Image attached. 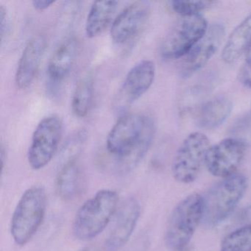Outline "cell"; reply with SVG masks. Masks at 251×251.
I'll list each match as a JSON object with an SVG mask.
<instances>
[{
	"label": "cell",
	"mask_w": 251,
	"mask_h": 251,
	"mask_svg": "<svg viewBox=\"0 0 251 251\" xmlns=\"http://www.w3.org/2000/svg\"><path fill=\"white\" fill-rule=\"evenodd\" d=\"M208 30L206 20L200 15L181 17L164 39L161 54L166 60L177 59L189 53Z\"/></svg>",
	"instance_id": "obj_8"
},
{
	"label": "cell",
	"mask_w": 251,
	"mask_h": 251,
	"mask_svg": "<svg viewBox=\"0 0 251 251\" xmlns=\"http://www.w3.org/2000/svg\"><path fill=\"white\" fill-rule=\"evenodd\" d=\"M233 108L231 100L225 96H218L204 102L196 113L198 127L212 130L221 126L230 116Z\"/></svg>",
	"instance_id": "obj_16"
},
{
	"label": "cell",
	"mask_w": 251,
	"mask_h": 251,
	"mask_svg": "<svg viewBox=\"0 0 251 251\" xmlns=\"http://www.w3.org/2000/svg\"><path fill=\"white\" fill-rule=\"evenodd\" d=\"M63 134V123L55 114L44 117L32 135L27 161L33 170L45 168L55 155Z\"/></svg>",
	"instance_id": "obj_7"
},
{
	"label": "cell",
	"mask_w": 251,
	"mask_h": 251,
	"mask_svg": "<svg viewBox=\"0 0 251 251\" xmlns=\"http://www.w3.org/2000/svg\"><path fill=\"white\" fill-rule=\"evenodd\" d=\"M241 219L246 224H251V205H248L243 210L241 214Z\"/></svg>",
	"instance_id": "obj_27"
},
{
	"label": "cell",
	"mask_w": 251,
	"mask_h": 251,
	"mask_svg": "<svg viewBox=\"0 0 251 251\" xmlns=\"http://www.w3.org/2000/svg\"><path fill=\"white\" fill-rule=\"evenodd\" d=\"M47 211V194L41 186L27 189L13 213L11 233L19 246H24L34 236L43 223Z\"/></svg>",
	"instance_id": "obj_4"
},
{
	"label": "cell",
	"mask_w": 251,
	"mask_h": 251,
	"mask_svg": "<svg viewBox=\"0 0 251 251\" xmlns=\"http://www.w3.org/2000/svg\"><path fill=\"white\" fill-rule=\"evenodd\" d=\"M234 130L239 135L236 138L248 144V141L251 139V117H245L243 120L238 122L237 127Z\"/></svg>",
	"instance_id": "obj_23"
},
{
	"label": "cell",
	"mask_w": 251,
	"mask_h": 251,
	"mask_svg": "<svg viewBox=\"0 0 251 251\" xmlns=\"http://www.w3.org/2000/svg\"><path fill=\"white\" fill-rule=\"evenodd\" d=\"M117 1H95L92 3L85 25V33L89 39L102 34L109 25L117 10Z\"/></svg>",
	"instance_id": "obj_17"
},
{
	"label": "cell",
	"mask_w": 251,
	"mask_h": 251,
	"mask_svg": "<svg viewBox=\"0 0 251 251\" xmlns=\"http://www.w3.org/2000/svg\"><path fill=\"white\" fill-rule=\"evenodd\" d=\"M55 3L54 1H49V0H34L32 2L33 8L36 11H44L47 8L50 7L52 4Z\"/></svg>",
	"instance_id": "obj_26"
},
{
	"label": "cell",
	"mask_w": 251,
	"mask_h": 251,
	"mask_svg": "<svg viewBox=\"0 0 251 251\" xmlns=\"http://www.w3.org/2000/svg\"><path fill=\"white\" fill-rule=\"evenodd\" d=\"M248 178L241 173L223 178L202 196V221L208 227L218 226L228 218L243 198Z\"/></svg>",
	"instance_id": "obj_3"
},
{
	"label": "cell",
	"mask_w": 251,
	"mask_h": 251,
	"mask_svg": "<svg viewBox=\"0 0 251 251\" xmlns=\"http://www.w3.org/2000/svg\"><path fill=\"white\" fill-rule=\"evenodd\" d=\"M10 23L11 22L8 9L2 5L0 6V36L2 42L4 40V38L8 34L11 25Z\"/></svg>",
	"instance_id": "obj_25"
},
{
	"label": "cell",
	"mask_w": 251,
	"mask_h": 251,
	"mask_svg": "<svg viewBox=\"0 0 251 251\" xmlns=\"http://www.w3.org/2000/svg\"><path fill=\"white\" fill-rule=\"evenodd\" d=\"M80 251H98L96 249L93 248H86Z\"/></svg>",
	"instance_id": "obj_29"
},
{
	"label": "cell",
	"mask_w": 251,
	"mask_h": 251,
	"mask_svg": "<svg viewBox=\"0 0 251 251\" xmlns=\"http://www.w3.org/2000/svg\"><path fill=\"white\" fill-rule=\"evenodd\" d=\"M251 45V14L230 33L223 48L222 58L225 62L233 63L247 52Z\"/></svg>",
	"instance_id": "obj_18"
},
{
	"label": "cell",
	"mask_w": 251,
	"mask_h": 251,
	"mask_svg": "<svg viewBox=\"0 0 251 251\" xmlns=\"http://www.w3.org/2000/svg\"><path fill=\"white\" fill-rule=\"evenodd\" d=\"M80 51V42L75 37L66 39L55 50L50 58L48 75L52 81L61 82L70 74Z\"/></svg>",
	"instance_id": "obj_15"
},
{
	"label": "cell",
	"mask_w": 251,
	"mask_h": 251,
	"mask_svg": "<svg viewBox=\"0 0 251 251\" xmlns=\"http://www.w3.org/2000/svg\"><path fill=\"white\" fill-rule=\"evenodd\" d=\"M214 2L212 1H173L171 6L173 11L181 17H190L198 15L201 11L211 7Z\"/></svg>",
	"instance_id": "obj_22"
},
{
	"label": "cell",
	"mask_w": 251,
	"mask_h": 251,
	"mask_svg": "<svg viewBox=\"0 0 251 251\" xmlns=\"http://www.w3.org/2000/svg\"><path fill=\"white\" fill-rule=\"evenodd\" d=\"M208 137L201 132L190 133L179 147L172 166V173L176 181L189 184L196 180L205 164L209 150Z\"/></svg>",
	"instance_id": "obj_6"
},
{
	"label": "cell",
	"mask_w": 251,
	"mask_h": 251,
	"mask_svg": "<svg viewBox=\"0 0 251 251\" xmlns=\"http://www.w3.org/2000/svg\"><path fill=\"white\" fill-rule=\"evenodd\" d=\"M119 195L112 189H101L77 210L73 233L79 240L88 241L100 234L109 224L118 206Z\"/></svg>",
	"instance_id": "obj_2"
},
{
	"label": "cell",
	"mask_w": 251,
	"mask_h": 251,
	"mask_svg": "<svg viewBox=\"0 0 251 251\" xmlns=\"http://www.w3.org/2000/svg\"><path fill=\"white\" fill-rule=\"evenodd\" d=\"M155 76L152 61L144 60L133 66L125 77L115 100V107L125 110L142 98L152 86Z\"/></svg>",
	"instance_id": "obj_10"
},
{
	"label": "cell",
	"mask_w": 251,
	"mask_h": 251,
	"mask_svg": "<svg viewBox=\"0 0 251 251\" xmlns=\"http://www.w3.org/2000/svg\"><path fill=\"white\" fill-rule=\"evenodd\" d=\"M238 79L244 86L251 89V55L247 57L246 61L239 70Z\"/></svg>",
	"instance_id": "obj_24"
},
{
	"label": "cell",
	"mask_w": 251,
	"mask_h": 251,
	"mask_svg": "<svg viewBox=\"0 0 251 251\" xmlns=\"http://www.w3.org/2000/svg\"><path fill=\"white\" fill-rule=\"evenodd\" d=\"M46 36L38 34L29 39L19 60L15 73L17 89L25 90L31 86L39 71L47 48Z\"/></svg>",
	"instance_id": "obj_14"
},
{
	"label": "cell",
	"mask_w": 251,
	"mask_h": 251,
	"mask_svg": "<svg viewBox=\"0 0 251 251\" xmlns=\"http://www.w3.org/2000/svg\"><path fill=\"white\" fill-rule=\"evenodd\" d=\"M203 200L199 193L183 198L172 211L165 232V242L169 248L180 251L189 246L198 226L202 223Z\"/></svg>",
	"instance_id": "obj_5"
},
{
	"label": "cell",
	"mask_w": 251,
	"mask_h": 251,
	"mask_svg": "<svg viewBox=\"0 0 251 251\" xmlns=\"http://www.w3.org/2000/svg\"><path fill=\"white\" fill-rule=\"evenodd\" d=\"M251 45L250 48H248V51H247V57L251 56Z\"/></svg>",
	"instance_id": "obj_30"
},
{
	"label": "cell",
	"mask_w": 251,
	"mask_h": 251,
	"mask_svg": "<svg viewBox=\"0 0 251 251\" xmlns=\"http://www.w3.org/2000/svg\"><path fill=\"white\" fill-rule=\"evenodd\" d=\"M224 26L214 24L208 28L203 37L193 47L182 62L180 74L188 78L202 69L218 50L225 37Z\"/></svg>",
	"instance_id": "obj_12"
},
{
	"label": "cell",
	"mask_w": 251,
	"mask_h": 251,
	"mask_svg": "<svg viewBox=\"0 0 251 251\" xmlns=\"http://www.w3.org/2000/svg\"><path fill=\"white\" fill-rule=\"evenodd\" d=\"M140 214V204L136 198H128L125 201L105 240L107 251H119L127 244L136 229Z\"/></svg>",
	"instance_id": "obj_13"
},
{
	"label": "cell",
	"mask_w": 251,
	"mask_h": 251,
	"mask_svg": "<svg viewBox=\"0 0 251 251\" xmlns=\"http://www.w3.org/2000/svg\"><path fill=\"white\" fill-rule=\"evenodd\" d=\"M93 98V77L88 73L79 79L75 87L71 101L73 114L79 118L86 117L92 107Z\"/></svg>",
	"instance_id": "obj_20"
},
{
	"label": "cell",
	"mask_w": 251,
	"mask_h": 251,
	"mask_svg": "<svg viewBox=\"0 0 251 251\" xmlns=\"http://www.w3.org/2000/svg\"><path fill=\"white\" fill-rule=\"evenodd\" d=\"M80 170L76 158L68 159L57 175L55 185L58 196L70 201L77 196L80 189Z\"/></svg>",
	"instance_id": "obj_19"
},
{
	"label": "cell",
	"mask_w": 251,
	"mask_h": 251,
	"mask_svg": "<svg viewBox=\"0 0 251 251\" xmlns=\"http://www.w3.org/2000/svg\"><path fill=\"white\" fill-rule=\"evenodd\" d=\"M220 251H251V224H246L226 235Z\"/></svg>",
	"instance_id": "obj_21"
},
{
	"label": "cell",
	"mask_w": 251,
	"mask_h": 251,
	"mask_svg": "<svg viewBox=\"0 0 251 251\" xmlns=\"http://www.w3.org/2000/svg\"><path fill=\"white\" fill-rule=\"evenodd\" d=\"M5 151L4 150L3 146H1V167H2V170L4 168V164H5Z\"/></svg>",
	"instance_id": "obj_28"
},
{
	"label": "cell",
	"mask_w": 251,
	"mask_h": 251,
	"mask_svg": "<svg viewBox=\"0 0 251 251\" xmlns=\"http://www.w3.org/2000/svg\"><path fill=\"white\" fill-rule=\"evenodd\" d=\"M155 125L149 116L127 114L122 116L106 139L108 152L116 161L120 173L133 170L146 155L153 142Z\"/></svg>",
	"instance_id": "obj_1"
},
{
	"label": "cell",
	"mask_w": 251,
	"mask_h": 251,
	"mask_svg": "<svg viewBox=\"0 0 251 251\" xmlns=\"http://www.w3.org/2000/svg\"><path fill=\"white\" fill-rule=\"evenodd\" d=\"M248 144L236 137L227 138L210 147L205 165L215 177L226 178L236 174L245 158Z\"/></svg>",
	"instance_id": "obj_9"
},
{
	"label": "cell",
	"mask_w": 251,
	"mask_h": 251,
	"mask_svg": "<svg viewBox=\"0 0 251 251\" xmlns=\"http://www.w3.org/2000/svg\"><path fill=\"white\" fill-rule=\"evenodd\" d=\"M150 16V6L145 1H136L125 8L114 19L111 39L117 45L128 43L145 29Z\"/></svg>",
	"instance_id": "obj_11"
}]
</instances>
